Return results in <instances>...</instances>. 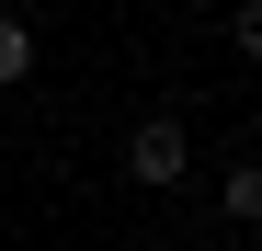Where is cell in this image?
Segmentation results:
<instances>
[{"label":"cell","mask_w":262,"mask_h":251,"mask_svg":"<svg viewBox=\"0 0 262 251\" xmlns=\"http://www.w3.org/2000/svg\"><path fill=\"white\" fill-rule=\"evenodd\" d=\"M125 172H137V183H183V172H194V137H183V114H148L137 137H125Z\"/></svg>","instance_id":"1"},{"label":"cell","mask_w":262,"mask_h":251,"mask_svg":"<svg viewBox=\"0 0 262 251\" xmlns=\"http://www.w3.org/2000/svg\"><path fill=\"white\" fill-rule=\"evenodd\" d=\"M216 205H228V217H239V228H262V160H239V172H228V183H216Z\"/></svg>","instance_id":"2"},{"label":"cell","mask_w":262,"mask_h":251,"mask_svg":"<svg viewBox=\"0 0 262 251\" xmlns=\"http://www.w3.org/2000/svg\"><path fill=\"white\" fill-rule=\"evenodd\" d=\"M12 80H34V23L0 12V92H12Z\"/></svg>","instance_id":"3"},{"label":"cell","mask_w":262,"mask_h":251,"mask_svg":"<svg viewBox=\"0 0 262 251\" xmlns=\"http://www.w3.org/2000/svg\"><path fill=\"white\" fill-rule=\"evenodd\" d=\"M228 34H239V57H262V0H239V12H228Z\"/></svg>","instance_id":"4"}]
</instances>
